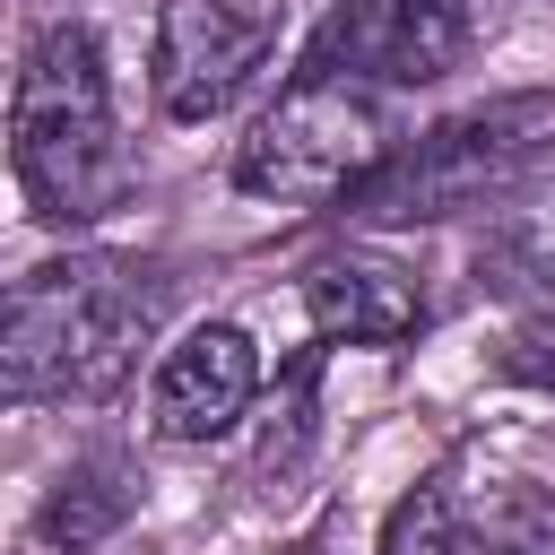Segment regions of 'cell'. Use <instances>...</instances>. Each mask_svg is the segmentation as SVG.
I'll return each mask as SVG.
<instances>
[{
	"instance_id": "cell-5",
	"label": "cell",
	"mask_w": 555,
	"mask_h": 555,
	"mask_svg": "<svg viewBox=\"0 0 555 555\" xmlns=\"http://www.w3.org/2000/svg\"><path fill=\"white\" fill-rule=\"evenodd\" d=\"M278 35H286V0H165L156 52H147L156 104L173 121H217L260 78Z\"/></svg>"
},
{
	"instance_id": "cell-12",
	"label": "cell",
	"mask_w": 555,
	"mask_h": 555,
	"mask_svg": "<svg viewBox=\"0 0 555 555\" xmlns=\"http://www.w3.org/2000/svg\"><path fill=\"white\" fill-rule=\"evenodd\" d=\"M451 494H442V477H425V486H408L399 503H390V520H382V555H451Z\"/></svg>"
},
{
	"instance_id": "cell-2",
	"label": "cell",
	"mask_w": 555,
	"mask_h": 555,
	"mask_svg": "<svg viewBox=\"0 0 555 555\" xmlns=\"http://www.w3.org/2000/svg\"><path fill=\"white\" fill-rule=\"evenodd\" d=\"M9 165L52 225H87L130 191V165L113 147V78L87 26H43L26 43L9 95Z\"/></svg>"
},
{
	"instance_id": "cell-14",
	"label": "cell",
	"mask_w": 555,
	"mask_h": 555,
	"mask_svg": "<svg viewBox=\"0 0 555 555\" xmlns=\"http://www.w3.org/2000/svg\"><path fill=\"white\" fill-rule=\"evenodd\" d=\"M295 555H321V546H312V538H304V546H295Z\"/></svg>"
},
{
	"instance_id": "cell-3",
	"label": "cell",
	"mask_w": 555,
	"mask_h": 555,
	"mask_svg": "<svg viewBox=\"0 0 555 555\" xmlns=\"http://www.w3.org/2000/svg\"><path fill=\"white\" fill-rule=\"evenodd\" d=\"M546 147H555V95H494V104H468V113L434 121L425 139L390 147V156L347 191V217H364V225L460 217V208H477L486 191L520 182Z\"/></svg>"
},
{
	"instance_id": "cell-11",
	"label": "cell",
	"mask_w": 555,
	"mask_h": 555,
	"mask_svg": "<svg viewBox=\"0 0 555 555\" xmlns=\"http://www.w3.org/2000/svg\"><path fill=\"white\" fill-rule=\"evenodd\" d=\"M451 555H555V529L529 494H503L486 520H460L451 529Z\"/></svg>"
},
{
	"instance_id": "cell-13",
	"label": "cell",
	"mask_w": 555,
	"mask_h": 555,
	"mask_svg": "<svg viewBox=\"0 0 555 555\" xmlns=\"http://www.w3.org/2000/svg\"><path fill=\"white\" fill-rule=\"evenodd\" d=\"M494 364H503L512 382H529V390H555V312H529V321H512Z\"/></svg>"
},
{
	"instance_id": "cell-4",
	"label": "cell",
	"mask_w": 555,
	"mask_h": 555,
	"mask_svg": "<svg viewBox=\"0 0 555 555\" xmlns=\"http://www.w3.org/2000/svg\"><path fill=\"white\" fill-rule=\"evenodd\" d=\"M390 156V113L373 87L356 78H321V69H295V87L251 121V139L234 147V182L251 199H278V208H321V199H347L373 165Z\"/></svg>"
},
{
	"instance_id": "cell-1",
	"label": "cell",
	"mask_w": 555,
	"mask_h": 555,
	"mask_svg": "<svg viewBox=\"0 0 555 555\" xmlns=\"http://www.w3.org/2000/svg\"><path fill=\"white\" fill-rule=\"evenodd\" d=\"M165 321V278L121 251L43 260L9 286V399H113Z\"/></svg>"
},
{
	"instance_id": "cell-7",
	"label": "cell",
	"mask_w": 555,
	"mask_h": 555,
	"mask_svg": "<svg viewBox=\"0 0 555 555\" xmlns=\"http://www.w3.org/2000/svg\"><path fill=\"white\" fill-rule=\"evenodd\" d=\"M251 390H260V347H251V330L199 321L182 347H165L156 390H147V425H156L165 442H217L225 425H243Z\"/></svg>"
},
{
	"instance_id": "cell-10",
	"label": "cell",
	"mask_w": 555,
	"mask_h": 555,
	"mask_svg": "<svg viewBox=\"0 0 555 555\" xmlns=\"http://www.w3.org/2000/svg\"><path fill=\"white\" fill-rule=\"evenodd\" d=\"M312 373H321V347H304V356L286 364V399L269 408L278 425H269V434H260V451H251V486L295 468V451H304V434H312Z\"/></svg>"
},
{
	"instance_id": "cell-8",
	"label": "cell",
	"mask_w": 555,
	"mask_h": 555,
	"mask_svg": "<svg viewBox=\"0 0 555 555\" xmlns=\"http://www.w3.org/2000/svg\"><path fill=\"white\" fill-rule=\"evenodd\" d=\"M304 312H312L321 338L399 347V338H416L425 295H416V278H408L399 260H382V251H330V260L304 269Z\"/></svg>"
},
{
	"instance_id": "cell-9",
	"label": "cell",
	"mask_w": 555,
	"mask_h": 555,
	"mask_svg": "<svg viewBox=\"0 0 555 555\" xmlns=\"http://www.w3.org/2000/svg\"><path fill=\"white\" fill-rule=\"evenodd\" d=\"M130 503H139V486H130V468L113 460V451H95V460H69L61 468V486H52V503H43V538L52 546H95V538H113L121 520H130Z\"/></svg>"
},
{
	"instance_id": "cell-6",
	"label": "cell",
	"mask_w": 555,
	"mask_h": 555,
	"mask_svg": "<svg viewBox=\"0 0 555 555\" xmlns=\"http://www.w3.org/2000/svg\"><path fill=\"white\" fill-rule=\"evenodd\" d=\"M468 43H477L468 0H338L304 69L356 78V87H434L468 61Z\"/></svg>"
}]
</instances>
